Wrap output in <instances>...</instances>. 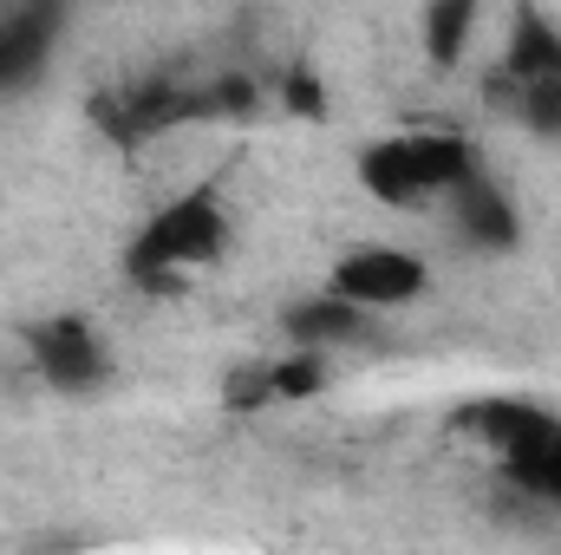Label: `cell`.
Instances as JSON below:
<instances>
[{
    "label": "cell",
    "instance_id": "6da1fadb",
    "mask_svg": "<svg viewBox=\"0 0 561 555\" xmlns=\"http://www.w3.org/2000/svg\"><path fill=\"white\" fill-rule=\"evenodd\" d=\"M353 170L359 190L386 209H437L483 170V157L463 132H392L366 144Z\"/></svg>",
    "mask_w": 561,
    "mask_h": 555
},
{
    "label": "cell",
    "instance_id": "9c48e42d",
    "mask_svg": "<svg viewBox=\"0 0 561 555\" xmlns=\"http://www.w3.org/2000/svg\"><path fill=\"white\" fill-rule=\"evenodd\" d=\"M556 99H561V79H556Z\"/></svg>",
    "mask_w": 561,
    "mask_h": 555
},
{
    "label": "cell",
    "instance_id": "3957f363",
    "mask_svg": "<svg viewBox=\"0 0 561 555\" xmlns=\"http://www.w3.org/2000/svg\"><path fill=\"white\" fill-rule=\"evenodd\" d=\"M431 287V262L399 249V242H359L327 269V294H340L353 314L379 320V314H405L419 307Z\"/></svg>",
    "mask_w": 561,
    "mask_h": 555
},
{
    "label": "cell",
    "instance_id": "52a82bcc",
    "mask_svg": "<svg viewBox=\"0 0 561 555\" xmlns=\"http://www.w3.org/2000/svg\"><path fill=\"white\" fill-rule=\"evenodd\" d=\"M523 497H542V503H561V424L529 451V457H516L510 471H503Z\"/></svg>",
    "mask_w": 561,
    "mask_h": 555
},
{
    "label": "cell",
    "instance_id": "277c9868",
    "mask_svg": "<svg viewBox=\"0 0 561 555\" xmlns=\"http://www.w3.org/2000/svg\"><path fill=\"white\" fill-rule=\"evenodd\" d=\"M26 366L53 393L85 399V393H99L112 380V347H105V333L85 314H53V320L26 327Z\"/></svg>",
    "mask_w": 561,
    "mask_h": 555
},
{
    "label": "cell",
    "instance_id": "8992f818",
    "mask_svg": "<svg viewBox=\"0 0 561 555\" xmlns=\"http://www.w3.org/2000/svg\"><path fill=\"white\" fill-rule=\"evenodd\" d=\"M483 26V0H424V53L437 66H457L477 46Z\"/></svg>",
    "mask_w": 561,
    "mask_h": 555
},
{
    "label": "cell",
    "instance_id": "7a4b0ae2",
    "mask_svg": "<svg viewBox=\"0 0 561 555\" xmlns=\"http://www.w3.org/2000/svg\"><path fill=\"white\" fill-rule=\"evenodd\" d=\"M229 242H236V216H229L222 190L216 183H196V190L170 196L138 236H131L125 269L138 281H150V287H176V281H190L196 269L222 262Z\"/></svg>",
    "mask_w": 561,
    "mask_h": 555
},
{
    "label": "cell",
    "instance_id": "5b68a950",
    "mask_svg": "<svg viewBox=\"0 0 561 555\" xmlns=\"http://www.w3.org/2000/svg\"><path fill=\"white\" fill-rule=\"evenodd\" d=\"M561 418H549L542 406H529V399H477V406H463L457 412V431H470L503 471L516 464V457H529L549 431H556Z\"/></svg>",
    "mask_w": 561,
    "mask_h": 555
},
{
    "label": "cell",
    "instance_id": "ba28073f",
    "mask_svg": "<svg viewBox=\"0 0 561 555\" xmlns=\"http://www.w3.org/2000/svg\"><path fill=\"white\" fill-rule=\"evenodd\" d=\"M280 105H287L294 118H327V86H320V72H313V66H294V72L280 79Z\"/></svg>",
    "mask_w": 561,
    "mask_h": 555
}]
</instances>
